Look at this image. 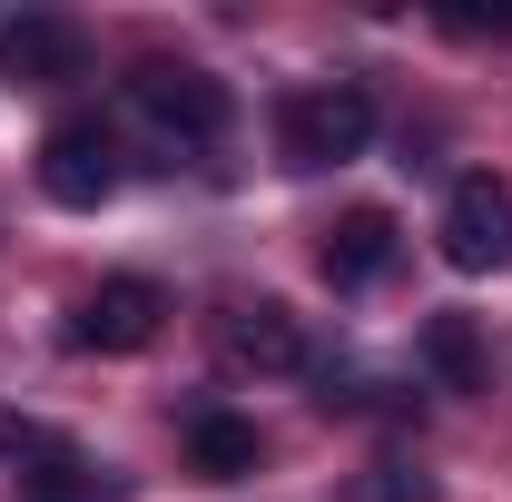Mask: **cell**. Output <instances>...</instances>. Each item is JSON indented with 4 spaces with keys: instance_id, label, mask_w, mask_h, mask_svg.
<instances>
[{
    "instance_id": "52a82bcc",
    "label": "cell",
    "mask_w": 512,
    "mask_h": 502,
    "mask_svg": "<svg viewBox=\"0 0 512 502\" xmlns=\"http://www.w3.org/2000/svg\"><path fill=\"white\" fill-rule=\"evenodd\" d=\"M158 325H168V296H158L148 276H109L89 306L69 315V345H89V355H138V345H158Z\"/></svg>"
},
{
    "instance_id": "ba28073f",
    "label": "cell",
    "mask_w": 512,
    "mask_h": 502,
    "mask_svg": "<svg viewBox=\"0 0 512 502\" xmlns=\"http://www.w3.org/2000/svg\"><path fill=\"white\" fill-rule=\"evenodd\" d=\"M79 69H89V40L60 10H10L0 20V79H79Z\"/></svg>"
},
{
    "instance_id": "7c38bea8",
    "label": "cell",
    "mask_w": 512,
    "mask_h": 502,
    "mask_svg": "<svg viewBox=\"0 0 512 502\" xmlns=\"http://www.w3.org/2000/svg\"><path fill=\"white\" fill-rule=\"evenodd\" d=\"M365 502H434V473L424 463H375L365 473Z\"/></svg>"
},
{
    "instance_id": "9c48e42d",
    "label": "cell",
    "mask_w": 512,
    "mask_h": 502,
    "mask_svg": "<svg viewBox=\"0 0 512 502\" xmlns=\"http://www.w3.org/2000/svg\"><path fill=\"white\" fill-rule=\"evenodd\" d=\"M384 266H394V217H384V207H345V217L325 227V276H335V286H375Z\"/></svg>"
},
{
    "instance_id": "277c9868",
    "label": "cell",
    "mask_w": 512,
    "mask_h": 502,
    "mask_svg": "<svg viewBox=\"0 0 512 502\" xmlns=\"http://www.w3.org/2000/svg\"><path fill=\"white\" fill-rule=\"evenodd\" d=\"M444 266H463V276L512 266V188L503 178H453V197H444Z\"/></svg>"
},
{
    "instance_id": "8992f818",
    "label": "cell",
    "mask_w": 512,
    "mask_h": 502,
    "mask_svg": "<svg viewBox=\"0 0 512 502\" xmlns=\"http://www.w3.org/2000/svg\"><path fill=\"white\" fill-rule=\"evenodd\" d=\"M0 453L20 463V493L30 502H99V473H89V453L50 424H30V414H0Z\"/></svg>"
},
{
    "instance_id": "7a4b0ae2",
    "label": "cell",
    "mask_w": 512,
    "mask_h": 502,
    "mask_svg": "<svg viewBox=\"0 0 512 502\" xmlns=\"http://www.w3.org/2000/svg\"><path fill=\"white\" fill-rule=\"evenodd\" d=\"M128 99L148 109L158 138H178V148H217L227 119H237V99H227V79H207V69H178V60H148L128 79Z\"/></svg>"
},
{
    "instance_id": "3957f363",
    "label": "cell",
    "mask_w": 512,
    "mask_h": 502,
    "mask_svg": "<svg viewBox=\"0 0 512 502\" xmlns=\"http://www.w3.org/2000/svg\"><path fill=\"white\" fill-rule=\"evenodd\" d=\"M40 197L50 207H109L119 197V138L99 119H60L40 138Z\"/></svg>"
},
{
    "instance_id": "5b68a950",
    "label": "cell",
    "mask_w": 512,
    "mask_h": 502,
    "mask_svg": "<svg viewBox=\"0 0 512 502\" xmlns=\"http://www.w3.org/2000/svg\"><path fill=\"white\" fill-rule=\"evenodd\" d=\"M217 365L227 375H306V325H296V306H276V296L227 306L217 315Z\"/></svg>"
},
{
    "instance_id": "8fae6325",
    "label": "cell",
    "mask_w": 512,
    "mask_h": 502,
    "mask_svg": "<svg viewBox=\"0 0 512 502\" xmlns=\"http://www.w3.org/2000/svg\"><path fill=\"white\" fill-rule=\"evenodd\" d=\"M424 355H434V375L453 394H483V345H473V315H434L424 325Z\"/></svg>"
},
{
    "instance_id": "30bf717a",
    "label": "cell",
    "mask_w": 512,
    "mask_h": 502,
    "mask_svg": "<svg viewBox=\"0 0 512 502\" xmlns=\"http://www.w3.org/2000/svg\"><path fill=\"white\" fill-rule=\"evenodd\" d=\"M256 424H237V414H188V463L207 473V483H237V473H256Z\"/></svg>"
},
{
    "instance_id": "6da1fadb",
    "label": "cell",
    "mask_w": 512,
    "mask_h": 502,
    "mask_svg": "<svg viewBox=\"0 0 512 502\" xmlns=\"http://www.w3.org/2000/svg\"><path fill=\"white\" fill-rule=\"evenodd\" d=\"M365 138H375V89L365 79H306L276 109V158L286 168H345V158H365Z\"/></svg>"
}]
</instances>
